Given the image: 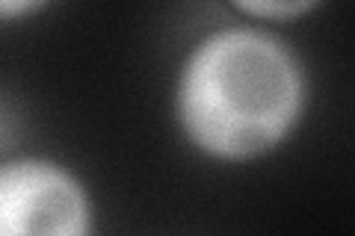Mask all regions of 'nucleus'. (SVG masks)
Returning <instances> with one entry per match:
<instances>
[{"label":"nucleus","mask_w":355,"mask_h":236,"mask_svg":"<svg viewBox=\"0 0 355 236\" xmlns=\"http://www.w3.org/2000/svg\"><path fill=\"white\" fill-rule=\"evenodd\" d=\"M39 9H44V3H36V0H0V21L27 18Z\"/></svg>","instance_id":"nucleus-4"},{"label":"nucleus","mask_w":355,"mask_h":236,"mask_svg":"<svg viewBox=\"0 0 355 236\" xmlns=\"http://www.w3.org/2000/svg\"><path fill=\"white\" fill-rule=\"evenodd\" d=\"M308 74L284 39L225 27L193 44L175 83V121L210 160L249 163L275 151L302 121Z\"/></svg>","instance_id":"nucleus-1"},{"label":"nucleus","mask_w":355,"mask_h":236,"mask_svg":"<svg viewBox=\"0 0 355 236\" xmlns=\"http://www.w3.org/2000/svg\"><path fill=\"white\" fill-rule=\"evenodd\" d=\"M0 236H92L80 177L44 156L0 163Z\"/></svg>","instance_id":"nucleus-2"},{"label":"nucleus","mask_w":355,"mask_h":236,"mask_svg":"<svg viewBox=\"0 0 355 236\" xmlns=\"http://www.w3.org/2000/svg\"><path fill=\"white\" fill-rule=\"evenodd\" d=\"M234 9L254 21H293L317 9V3H308V0H240Z\"/></svg>","instance_id":"nucleus-3"}]
</instances>
